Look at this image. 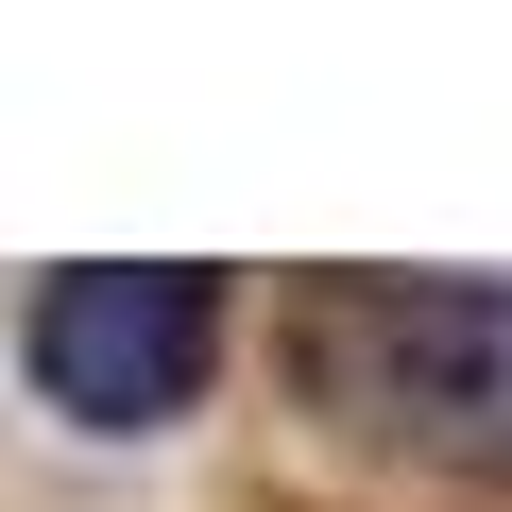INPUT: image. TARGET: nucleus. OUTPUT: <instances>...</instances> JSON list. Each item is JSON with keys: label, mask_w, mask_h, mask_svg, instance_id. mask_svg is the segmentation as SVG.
I'll use <instances>...</instances> for the list:
<instances>
[{"label": "nucleus", "mask_w": 512, "mask_h": 512, "mask_svg": "<svg viewBox=\"0 0 512 512\" xmlns=\"http://www.w3.org/2000/svg\"><path fill=\"white\" fill-rule=\"evenodd\" d=\"M274 359L342 444L410 478H512V274H308Z\"/></svg>", "instance_id": "f257e3e1"}, {"label": "nucleus", "mask_w": 512, "mask_h": 512, "mask_svg": "<svg viewBox=\"0 0 512 512\" xmlns=\"http://www.w3.org/2000/svg\"><path fill=\"white\" fill-rule=\"evenodd\" d=\"M222 325H239V308H222L205 256H86V274H35L18 376H35V410L137 444V427H188V410H205Z\"/></svg>", "instance_id": "f03ea898"}]
</instances>
